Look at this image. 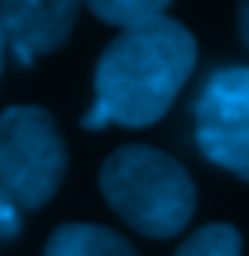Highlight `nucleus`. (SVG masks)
I'll return each instance as SVG.
<instances>
[{"label":"nucleus","mask_w":249,"mask_h":256,"mask_svg":"<svg viewBox=\"0 0 249 256\" xmlns=\"http://www.w3.org/2000/svg\"><path fill=\"white\" fill-rule=\"evenodd\" d=\"M195 36L177 18L130 26L116 36L94 69V105L80 119L83 130L152 126L195 69Z\"/></svg>","instance_id":"obj_1"},{"label":"nucleus","mask_w":249,"mask_h":256,"mask_svg":"<svg viewBox=\"0 0 249 256\" xmlns=\"http://www.w3.org/2000/svg\"><path fill=\"white\" fill-rule=\"evenodd\" d=\"M105 202L134 231L148 238H174L195 216V180L174 156L148 144H123L98 174Z\"/></svg>","instance_id":"obj_2"},{"label":"nucleus","mask_w":249,"mask_h":256,"mask_svg":"<svg viewBox=\"0 0 249 256\" xmlns=\"http://www.w3.org/2000/svg\"><path fill=\"white\" fill-rule=\"evenodd\" d=\"M69 152L54 116L40 105L0 112V192L18 210H40L65 180Z\"/></svg>","instance_id":"obj_3"},{"label":"nucleus","mask_w":249,"mask_h":256,"mask_svg":"<svg viewBox=\"0 0 249 256\" xmlns=\"http://www.w3.org/2000/svg\"><path fill=\"white\" fill-rule=\"evenodd\" d=\"M195 144L213 166L249 180V65L210 72L195 98Z\"/></svg>","instance_id":"obj_4"},{"label":"nucleus","mask_w":249,"mask_h":256,"mask_svg":"<svg viewBox=\"0 0 249 256\" xmlns=\"http://www.w3.org/2000/svg\"><path fill=\"white\" fill-rule=\"evenodd\" d=\"M80 0H0V32L18 65L58 50L76 26Z\"/></svg>","instance_id":"obj_5"},{"label":"nucleus","mask_w":249,"mask_h":256,"mask_svg":"<svg viewBox=\"0 0 249 256\" xmlns=\"http://www.w3.org/2000/svg\"><path fill=\"white\" fill-rule=\"evenodd\" d=\"M44 256H138L123 234L102 224H62L44 246Z\"/></svg>","instance_id":"obj_6"},{"label":"nucleus","mask_w":249,"mask_h":256,"mask_svg":"<svg viewBox=\"0 0 249 256\" xmlns=\"http://www.w3.org/2000/svg\"><path fill=\"white\" fill-rule=\"evenodd\" d=\"M83 4L102 22L130 29V26H141V22H152L159 14H166L170 0H83Z\"/></svg>","instance_id":"obj_7"},{"label":"nucleus","mask_w":249,"mask_h":256,"mask_svg":"<svg viewBox=\"0 0 249 256\" xmlns=\"http://www.w3.org/2000/svg\"><path fill=\"white\" fill-rule=\"evenodd\" d=\"M174 256H242V234L231 224H206L188 234Z\"/></svg>","instance_id":"obj_8"},{"label":"nucleus","mask_w":249,"mask_h":256,"mask_svg":"<svg viewBox=\"0 0 249 256\" xmlns=\"http://www.w3.org/2000/svg\"><path fill=\"white\" fill-rule=\"evenodd\" d=\"M238 32H242V44L249 47V0H238Z\"/></svg>","instance_id":"obj_9"},{"label":"nucleus","mask_w":249,"mask_h":256,"mask_svg":"<svg viewBox=\"0 0 249 256\" xmlns=\"http://www.w3.org/2000/svg\"><path fill=\"white\" fill-rule=\"evenodd\" d=\"M4 50H8V44H4V32H0V69H4Z\"/></svg>","instance_id":"obj_10"}]
</instances>
